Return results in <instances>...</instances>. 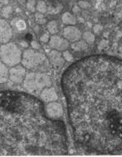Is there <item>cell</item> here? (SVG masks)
<instances>
[{
  "instance_id": "cell-10",
  "label": "cell",
  "mask_w": 122,
  "mask_h": 157,
  "mask_svg": "<svg viewBox=\"0 0 122 157\" xmlns=\"http://www.w3.org/2000/svg\"><path fill=\"white\" fill-rule=\"evenodd\" d=\"M63 36L65 39H67L69 42H72V43L79 41L82 37L81 31L75 26H65L64 28Z\"/></svg>"
},
{
  "instance_id": "cell-16",
  "label": "cell",
  "mask_w": 122,
  "mask_h": 157,
  "mask_svg": "<svg viewBox=\"0 0 122 157\" xmlns=\"http://www.w3.org/2000/svg\"><path fill=\"white\" fill-rule=\"evenodd\" d=\"M71 48L76 50V51H81V50H84L87 48V44L86 43L85 41H76L75 42L74 44H72Z\"/></svg>"
},
{
  "instance_id": "cell-21",
  "label": "cell",
  "mask_w": 122,
  "mask_h": 157,
  "mask_svg": "<svg viewBox=\"0 0 122 157\" xmlns=\"http://www.w3.org/2000/svg\"><path fill=\"white\" fill-rule=\"evenodd\" d=\"M15 26L20 32H22V31H25L26 29V23L23 20H16L15 21Z\"/></svg>"
},
{
  "instance_id": "cell-8",
  "label": "cell",
  "mask_w": 122,
  "mask_h": 157,
  "mask_svg": "<svg viewBox=\"0 0 122 157\" xmlns=\"http://www.w3.org/2000/svg\"><path fill=\"white\" fill-rule=\"evenodd\" d=\"M48 44L52 48L60 52L67 50L68 48L70 47L69 41L65 39V37L58 36L56 34L53 35L52 37H50V39L48 41Z\"/></svg>"
},
{
  "instance_id": "cell-18",
  "label": "cell",
  "mask_w": 122,
  "mask_h": 157,
  "mask_svg": "<svg viewBox=\"0 0 122 157\" xmlns=\"http://www.w3.org/2000/svg\"><path fill=\"white\" fill-rule=\"evenodd\" d=\"M36 10L41 14H45L48 11V6L43 0H40L37 3Z\"/></svg>"
},
{
  "instance_id": "cell-11",
  "label": "cell",
  "mask_w": 122,
  "mask_h": 157,
  "mask_svg": "<svg viewBox=\"0 0 122 157\" xmlns=\"http://www.w3.org/2000/svg\"><path fill=\"white\" fill-rule=\"evenodd\" d=\"M48 60L50 65L56 70L61 69L63 66L65 65V59L63 57V55L61 54V52L58 50H52L49 52L48 54Z\"/></svg>"
},
{
  "instance_id": "cell-2",
  "label": "cell",
  "mask_w": 122,
  "mask_h": 157,
  "mask_svg": "<svg viewBox=\"0 0 122 157\" xmlns=\"http://www.w3.org/2000/svg\"><path fill=\"white\" fill-rule=\"evenodd\" d=\"M66 127L48 117L42 99L21 91H0V155H64Z\"/></svg>"
},
{
  "instance_id": "cell-29",
  "label": "cell",
  "mask_w": 122,
  "mask_h": 157,
  "mask_svg": "<svg viewBox=\"0 0 122 157\" xmlns=\"http://www.w3.org/2000/svg\"><path fill=\"white\" fill-rule=\"evenodd\" d=\"M20 45H21L22 47H25V48L28 46V44H26V42H25V41H22V42L20 43Z\"/></svg>"
},
{
  "instance_id": "cell-19",
  "label": "cell",
  "mask_w": 122,
  "mask_h": 157,
  "mask_svg": "<svg viewBox=\"0 0 122 157\" xmlns=\"http://www.w3.org/2000/svg\"><path fill=\"white\" fill-rule=\"evenodd\" d=\"M2 15L4 16V18L9 19L13 14V8L10 5H5L2 8V12H1Z\"/></svg>"
},
{
  "instance_id": "cell-28",
  "label": "cell",
  "mask_w": 122,
  "mask_h": 157,
  "mask_svg": "<svg viewBox=\"0 0 122 157\" xmlns=\"http://www.w3.org/2000/svg\"><path fill=\"white\" fill-rule=\"evenodd\" d=\"M93 29H94V32H95V33H98L101 30L103 29V27L100 26V25H96V26H94V28H93Z\"/></svg>"
},
{
  "instance_id": "cell-23",
  "label": "cell",
  "mask_w": 122,
  "mask_h": 157,
  "mask_svg": "<svg viewBox=\"0 0 122 157\" xmlns=\"http://www.w3.org/2000/svg\"><path fill=\"white\" fill-rule=\"evenodd\" d=\"M63 57L65 59V60H66L68 62H72L73 60H74V57H73V55H71V53L70 51H68V50H65L63 51Z\"/></svg>"
},
{
  "instance_id": "cell-14",
  "label": "cell",
  "mask_w": 122,
  "mask_h": 157,
  "mask_svg": "<svg viewBox=\"0 0 122 157\" xmlns=\"http://www.w3.org/2000/svg\"><path fill=\"white\" fill-rule=\"evenodd\" d=\"M9 71L7 66L4 62H0V83L6 82L9 79Z\"/></svg>"
},
{
  "instance_id": "cell-5",
  "label": "cell",
  "mask_w": 122,
  "mask_h": 157,
  "mask_svg": "<svg viewBox=\"0 0 122 157\" xmlns=\"http://www.w3.org/2000/svg\"><path fill=\"white\" fill-rule=\"evenodd\" d=\"M0 58L7 66H15L21 61L22 53L16 44L7 43L0 46Z\"/></svg>"
},
{
  "instance_id": "cell-12",
  "label": "cell",
  "mask_w": 122,
  "mask_h": 157,
  "mask_svg": "<svg viewBox=\"0 0 122 157\" xmlns=\"http://www.w3.org/2000/svg\"><path fill=\"white\" fill-rule=\"evenodd\" d=\"M59 99L58 94L56 92L55 88L52 87H48V88H43L41 93V99L46 103L54 102L57 101Z\"/></svg>"
},
{
  "instance_id": "cell-13",
  "label": "cell",
  "mask_w": 122,
  "mask_h": 157,
  "mask_svg": "<svg viewBox=\"0 0 122 157\" xmlns=\"http://www.w3.org/2000/svg\"><path fill=\"white\" fill-rule=\"evenodd\" d=\"M61 20H62L63 24L66 25V26H75L77 23L76 17L72 14H70V12L64 13L61 17Z\"/></svg>"
},
{
  "instance_id": "cell-31",
  "label": "cell",
  "mask_w": 122,
  "mask_h": 157,
  "mask_svg": "<svg viewBox=\"0 0 122 157\" xmlns=\"http://www.w3.org/2000/svg\"><path fill=\"white\" fill-rule=\"evenodd\" d=\"M85 1H90V0H85Z\"/></svg>"
},
{
  "instance_id": "cell-7",
  "label": "cell",
  "mask_w": 122,
  "mask_h": 157,
  "mask_svg": "<svg viewBox=\"0 0 122 157\" xmlns=\"http://www.w3.org/2000/svg\"><path fill=\"white\" fill-rule=\"evenodd\" d=\"M13 36V30L6 20L0 19V44H7Z\"/></svg>"
},
{
  "instance_id": "cell-27",
  "label": "cell",
  "mask_w": 122,
  "mask_h": 157,
  "mask_svg": "<svg viewBox=\"0 0 122 157\" xmlns=\"http://www.w3.org/2000/svg\"><path fill=\"white\" fill-rule=\"evenodd\" d=\"M9 0H0V9H2L4 6L7 5L9 4Z\"/></svg>"
},
{
  "instance_id": "cell-22",
  "label": "cell",
  "mask_w": 122,
  "mask_h": 157,
  "mask_svg": "<svg viewBox=\"0 0 122 157\" xmlns=\"http://www.w3.org/2000/svg\"><path fill=\"white\" fill-rule=\"evenodd\" d=\"M78 6L82 9V10H88L89 8H91V4L89 3V1H85V0H79L78 2Z\"/></svg>"
},
{
  "instance_id": "cell-9",
  "label": "cell",
  "mask_w": 122,
  "mask_h": 157,
  "mask_svg": "<svg viewBox=\"0 0 122 157\" xmlns=\"http://www.w3.org/2000/svg\"><path fill=\"white\" fill-rule=\"evenodd\" d=\"M45 110L48 117L53 119H60L63 117L62 105L57 101L48 103V105H45Z\"/></svg>"
},
{
  "instance_id": "cell-17",
  "label": "cell",
  "mask_w": 122,
  "mask_h": 157,
  "mask_svg": "<svg viewBox=\"0 0 122 157\" xmlns=\"http://www.w3.org/2000/svg\"><path fill=\"white\" fill-rule=\"evenodd\" d=\"M82 38L87 44H93L95 41V35L91 32H85L82 34Z\"/></svg>"
},
{
  "instance_id": "cell-1",
  "label": "cell",
  "mask_w": 122,
  "mask_h": 157,
  "mask_svg": "<svg viewBox=\"0 0 122 157\" xmlns=\"http://www.w3.org/2000/svg\"><path fill=\"white\" fill-rule=\"evenodd\" d=\"M61 88L78 145L95 153L122 151V59H80L64 71Z\"/></svg>"
},
{
  "instance_id": "cell-6",
  "label": "cell",
  "mask_w": 122,
  "mask_h": 157,
  "mask_svg": "<svg viewBox=\"0 0 122 157\" xmlns=\"http://www.w3.org/2000/svg\"><path fill=\"white\" fill-rule=\"evenodd\" d=\"M26 76V69L23 66H12L9 71V78L12 82L20 84L22 82Z\"/></svg>"
},
{
  "instance_id": "cell-25",
  "label": "cell",
  "mask_w": 122,
  "mask_h": 157,
  "mask_svg": "<svg viewBox=\"0 0 122 157\" xmlns=\"http://www.w3.org/2000/svg\"><path fill=\"white\" fill-rule=\"evenodd\" d=\"M49 39H50V37H49L48 33H44L40 37V41L43 42V43H48Z\"/></svg>"
},
{
  "instance_id": "cell-20",
  "label": "cell",
  "mask_w": 122,
  "mask_h": 157,
  "mask_svg": "<svg viewBox=\"0 0 122 157\" xmlns=\"http://www.w3.org/2000/svg\"><path fill=\"white\" fill-rule=\"evenodd\" d=\"M26 6L28 10L31 11V12H34L36 10L37 0H26Z\"/></svg>"
},
{
  "instance_id": "cell-4",
  "label": "cell",
  "mask_w": 122,
  "mask_h": 157,
  "mask_svg": "<svg viewBox=\"0 0 122 157\" xmlns=\"http://www.w3.org/2000/svg\"><path fill=\"white\" fill-rule=\"evenodd\" d=\"M23 86L28 92H38L43 88L51 87L52 80L45 72H30L23 81Z\"/></svg>"
},
{
  "instance_id": "cell-24",
  "label": "cell",
  "mask_w": 122,
  "mask_h": 157,
  "mask_svg": "<svg viewBox=\"0 0 122 157\" xmlns=\"http://www.w3.org/2000/svg\"><path fill=\"white\" fill-rule=\"evenodd\" d=\"M36 21L38 24H41V25H43L46 23V19L43 16V14H41L38 12V14L36 15Z\"/></svg>"
},
{
  "instance_id": "cell-30",
  "label": "cell",
  "mask_w": 122,
  "mask_h": 157,
  "mask_svg": "<svg viewBox=\"0 0 122 157\" xmlns=\"http://www.w3.org/2000/svg\"><path fill=\"white\" fill-rule=\"evenodd\" d=\"M18 2L20 4H22V5H24V4H25L26 3V0H18Z\"/></svg>"
},
{
  "instance_id": "cell-15",
  "label": "cell",
  "mask_w": 122,
  "mask_h": 157,
  "mask_svg": "<svg viewBox=\"0 0 122 157\" xmlns=\"http://www.w3.org/2000/svg\"><path fill=\"white\" fill-rule=\"evenodd\" d=\"M47 29H48V33L52 35H55L59 33V23L56 21H51L48 23L47 26Z\"/></svg>"
},
{
  "instance_id": "cell-3",
  "label": "cell",
  "mask_w": 122,
  "mask_h": 157,
  "mask_svg": "<svg viewBox=\"0 0 122 157\" xmlns=\"http://www.w3.org/2000/svg\"><path fill=\"white\" fill-rule=\"evenodd\" d=\"M21 64L26 69L36 72H47L50 67L48 57L44 54L36 51L33 48L26 49L24 51Z\"/></svg>"
},
{
  "instance_id": "cell-26",
  "label": "cell",
  "mask_w": 122,
  "mask_h": 157,
  "mask_svg": "<svg viewBox=\"0 0 122 157\" xmlns=\"http://www.w3.org/2000/svg\"><path fill=\"white\" fill-rule=\"evenodd\" d=\"M31 48L35 49V50H40L41 49V45L40 44H38L37 41H32L31 43Z\"/></svg>"
}]
</instances>
